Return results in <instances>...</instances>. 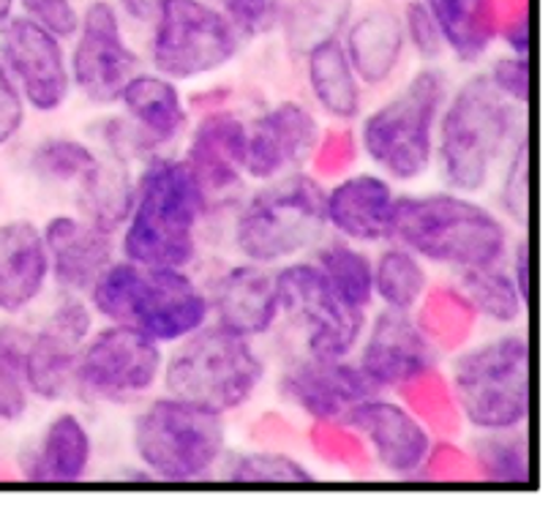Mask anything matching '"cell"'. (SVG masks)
<instances>
[{
  "label": "cell",
  "mask_w": 559,
  "mask_h": 529,
  "mask_svg": "<svg viewBox=\"0 0 559 529\" xmlns=\"http://www.w3.org/2000/svg\"><path fill=\"white\" fill-rule=\"evenodd\" d=\"M325 232V189L314 175L298 169L265 180L246 200L233 240L243 260L273 267L311 251Z\"/></svg>",
  "instance_id": "7"
},
{
  "label": "cell",
  "mask_w": 559,
  "mask_h": 529,
  "mask_svg": "<svg viewBox=\"0 0 559 529\" xmlns=\"http://www.w3.org/2000/svg\"><path fill=\"white\" fill-rule=\"evenodd\" d=\"M355 363L380 393H402L409 382L437 369V349L409 311L382 309L360 336Z\"/></svg>",
  "instance_id": "18"
},
{
  "label": "cell",
  "mask_w": 559,
  "mask_h": 529,
  "mask_svg": "<svg viewBox=\"0 0 559 529\" xmlns=\"http://www.w3.org/2000/svg\"><path fill=\"white\" fill-rule=\"evenodd\" d=\"M500 211L508 221L527 229L530 221V136L524 131L506 156V172L500 183Z\"/></svg>",
  "instance_id": "41"
},
{
  "label": "cell",
  "mask_w": 559,
  "mask_h": 529,
  "mask_svg": "<svg viewBox=\"0 0 559 529\" xmlns=\"http://www.w3.org/2000/svg\"><path fill=\"white\" fill-rule=\"evenodd\" d=\"M448 93L451 82L445 71L426 63L402 91L366 115L358 129V145L385 178L415 183L429 172Z\"/></svg>",
  "instance_id": "6"
},
{
  "label": "cell",
  "mask_w": 559,
  "mask_h": 529,
  "mask_svg": "<svg viewBox=\"0 0 559 529\" xmlns=\"http://www.w3.org/2000/svg\"><path fill=\"white\" fill-rule=\"evenodd\" d=\"M69 52L71 85L93 107L118 104L126 82L140 71V55L123 31V16L112 0H91L80 11Z\"/></svg>",
  "instance_id": "13"
},
{
  "label": "cell",
  "mask_w": 559,
  "mask_h": 529,
  "mask_svg": "<svg viewBox=\"0 0 559 529\" xmlns=\"http://www.w3.org/2000/svg\"><path fill=\"white\" fill-rule=\"evenodd\" d=\"M402 393L407 396V407L413 409L431 431L456 434L462 418H459L456 404H453L451 390H448V380H442L440 371L431 369L429 374L409 382Z\"/></svg>",
  "instance_id": "39"
},
{
  "label": "cell",
  "mask_w": 559,
  "mask_h": 529,
  "mask_svg": "<svg viewBox=\"0 0 559 529\" xmlns=\"http://www.w3.org/2000/svg\"><path fill=\"white\" fill-rule=\"evenodd\" d=\"M475 474L489 483H530L527 431H478L469 442Z\"/></svg>",
  "instance_id": "35"
},
{
  "label": "cell",
  "mask_w": 559,
  "mask_h": 529,
  "mask_svg": "<svg viewBox=\"0 0 559 529\" xmlns=\"http://www.w3.org/2000/svg\"><path fill=\"white\" fill-rule=\"evenodd\" d=\"M396 205L393 180L382 172H349L325 189L328 229L349 243L369 245L391 240Z\"/></svg>",
  "instance_id": "23"
},
{
  "label": "cell",
  "mask_w": 559,
  "mask_h": 529,
  "mask_svg": "<svg viewBox=\"0 0 559 529\" xmlns=\"http://www.w3.org/2000/svg\"><path fill=\"white\" fill-rule=\"evenodd\" d=\"M0 63L36 112H58L74 91L63 38L25 14H11L0 25Z\"/></svg>",
  "instance_id": "15"
},
{
  "label": "cell",
  "mask_w": 559,
  "mask_h": 529,
  "mask_svg": "<svg viewBox=\"0 0 559 529\" xmlns=\"http://www.w3.org/2000/svg\"><path fill=\"white\" fill-rule=\"evenodd\" d=\"M358 151L360 145L355 131L347 129V123H336L333 129H322L320 145H317L311 161L317 164L320 175H342L353 167Z\"/></svg>",
  "instance_id": "44"
},
{
  "label": "cell",
  "mask_w": 559,
  "mask_h": 529,
  "mask_svg": "<svg viewBox=\"0 0 559 529\" xmlns=\"http://www.w3.org/2000/svg\"><path fill=\"white\" fill-rule=\"evenodd\" d=\"M278 309L304 336L306 354L349 358L358 349L369 311L349 305L314 260H289L276 270Z\"/></svg>",
  "instance_id": "12"
},
{
  "label": "cell",
  "mask_w": 559,
  "mask_h": 529,
  "mask_svg": "<svg viewBox=\"0 0 559 529\" xmlns=\"http://www.w3.org/2000/svg\"><path fill=\"white\" fill-rule=\"evenodd\" d=\"M347 58L364 87H382L404 63L402 16L388 9H371L347 27L342 38Z\"/></svg>",
  "instance_id": "27"
},
{
  "label": "cell",
  "mask_w": 559,
  "mask_h": 529,
  "mask_svg": "<svg viewBox=\"0 0 559 529\" xmlns=\"http://www.w3.org/2000/svg\"><path fill=\"white\" fill-rule=\"evenodd\" d=\"M402 27L407 47L418 55L424 63H440L448 55L445 36L431 11L426 9L424 0H409L402 11Z\"/></svg>",
  "instance_id": "42"
},
{
  "label": "cell",
  "mask_w": 559,
  "mask_h": 529,
  "mask_svg": "<svg viewBox=\"0 0 559 529\" xmlns=\"http://www.w3.org/2000/svg\"><path fill=\"white\" fill-rule=\"evenodd\" d=\"M27 341H31V330L16 322L0 325V423H16L25 418L31 407Z\"/></svg>",
  "instance_id": "36"
},
{
  "label": "cell",
  "mask_w": 559,
  "mask_h": 529,
  "mask_svg": "<svg viewBox=\"0 0 559 529\" xmlns=\"http://www.w3.org/2000/svg\"><path fill=\"white\" fill-rule=\"evenodd\" d=\"M131 202H134V178L129 164L107 151V156L98 158L96 169L80 183V207L85 211L82 216L109 232H118L129 218Z\"/></svg>",
  "instance_id": "30"
},
{
  "label": "cell",
  "mask_w": 559,
  "mask_h": 529,
  "mask_svg": "<svg viewBox=\"0 0 559 529\" xmlns=\"http://www.w3.org/2000/svg\"><path fill=\"white\" fill-rule=\"evenodd\" d=\"M240 41L222 11L207 0H169L151 25V65L175 82L200 80L227 69Z\"/></svg>",
  "instance_id": "10"
},
{
  "label": "cell",
  "mask_w": 559,
  "mask_h": 529,
  "mask_svg": "<svg viewBox=\"0 0 559 529\" xmlns=\"http://www.w3.org/2000/svg\"><path fill=\"white\" fill-rule=\"evenodd\" d=\"M282 393L314 423H342L349 409L380 390L349 358L306 354L287 365L282 374Z\"/></svg>",
  "instance_id": "20"
},
{
  "label": "cell",
  "mask_w": 559,
  "mask_h": 529,
  "mask_svg": "<svg viewBox=\"0 0 559 529\" xmlns=\"http://www.w3.org/2000/svg\"><path fill=\"white\" fill-rule=\"evenodd\" d=\"M96 311L80 294H69L27 341V387L38 401L74 396V374Z\"/></svg>",
  "instance_id": "16"
},
{
  "label": "cell",
  "mask_w": 559,
  "mask_h": 529,
  "mask_svg": "<svg viewBox=\"0 0 559 529\" xmlns=\"http://www.w3.org/2000/svg\"><path fill=\"white\" fill-rule=\"evenodd\" d=\"M519 109L484 71L448 93L435 142V161L448 189L473 196L489 189L513 142L527 131Z\"/></svg>",
  "instance_id": "1"
},
{
  "label": "cell",
  "mask_w": 559,
  "mask_h": 529,
  "mask_svg": "<svg viewBox=\"0 0 559 529\" xmlns=\"http://www.w3.org/2000/svg\"><path fill=\"white\" fill-rule=\"evenodd\" d=\"M347 20V0H300L293 11H282V22L287 25L293 44L322 41L328 36H338Z\"/></svg>",
  "instance_id": "40"
},
{
  "label": "cell",
  "mask_w": 559,
  "mask_h": 529,
  "mask_svg": "<svg viewBox=\"0 0 559 529\" xmlns=\"http://www.w3.org/2000/svg\"><path fill=\"white\" fill-rule=\"evenodd\" d=\"M338 425H347L353 434H358L374 461L396 478L418 474L435 447L429 425L413 409L396 398H388L385 393L364 398L358 407L344 414Z\"/></svg>",
  "instance_id": "17"
},
{
  "label": "cell",
  "mask_w": 559,
  "mask_h": 529,
  "mask_svg": "<svg viewBox=\"0 0 559 529\" xmlns=\"http://www.w3.org/2000/svg\"><path fill=\"white\" fill-rule=\"evenodd\" d=\"M87 303L107 322L136 327L158 344H175L202 327L211 300L186 267L115 260L87 292Z\"/></svg>",
  "instance_id": "4"
},
{
  "label": "cell",
  "mask_w": 559,
  "mask_h": 529,
  "mask_svg": "<svg viewBox=\"0 0 559 529\" xmlns=\"http://www.w3.org/2000/svg\"><path fill=\"white\" fill-rule=\"evenodd\" d=\"M448 390L475 431L524 429L530 420V341L524 333L467 347L451 365Z\"/></svg>",
  "instance_id": "8"
},
{
  "label": "cell",
  "mask_w": 559,
  "mask_h": 529,
  "mask_svg": "<svg viewBox=\"0 0 559 529\" xmlns=\"http://www.w3.org/2000/svg\"><path fill=\"white\" fill-rule=\"evenodd\" d=\"M265 380V360L251 338L205 322L175 341L164 358L162 385L167 396L227 418L254 398Z\"/></svg>",
  "instance_id": "5"
},
{
  "label": "cell",
  "mask_w": 559,
  "mask_h": 529,
  "mask_svg": "<svg viewBox=\"0 0 559 529\" xmlns=\"http://www.w3.org/2000/svg\"><path fill=\"white\" fill-rule=\"evenodd\" d=\"M418 327L437 352H456L475 327V311L456 287H429L418 303Z\"/></svg>",
  "instance_id": "34"
},
{
  "label": "cell",
  "mask_w": 559,
  "mask_h": 529,
  "mask_svg": "<svg viewBox=\"0 0 559 529\" xmlns=\"http://www.w3.org/2000/svg\"><path fill=\"white\" fill-rule=\"evenodd\" d=\"M25 112L27 104L22 98L20 87L11 80L5 65L0 63V147H5L20 136L22 125H25Z\"/></svg>",
  "instance_id": "47"
},
{
  "label": "cell",
  "mask_w": 559,
  "mask_h": 529,
  "mask_svg": "<svg viewBox=\"0 0 559 529\" xmlns=\"http://www.w3.org/2000/svg\"><path fill=\"white\" fill-rule=\"evenodd\" d=\"M169 0H118V11L123 20H131L134 25L151 27L153 20L162 14V9Z\"/></svg>",
  "instance_id": "49"
},
{
  "label": "cell",
  "mask_w": 559,
  "mask_h": 529,
  "mask_svg": "<svg viewBox=\"0 0 559 529\" xmlns=\"http://www.w3.org/2000/svg\"><path fill=\"white\" fill-rule=\"evenodd\" d=\"M429 287V267L407 245L391 240L374 260V298L382 300V309L413 314Z\"/></svg>",
  "instance_id": "31"
},
{
  "label": "cell",
  "mask_w": 559,
  "mask_h": 529,
  "mask_svg": "<svg viewBox=\"0 0 559 529\" xmlns=\"http://www.w3.org/2000/svg\"><path fill=\"white\" fill-rule=\"evenodd\" d=\"M445 36L448 52L462 63H478L497 41L500 0H424Z\"/></svg>",
  "instance_id": "29"
},
{
  "label": "cell",
  "mask_w": 559,
  "mask_h": 529,
  "mask_svg": "<svg viewBox=\"0 0 559 529\" xmlns=\"http://www.w3.org/2000/svg\"><path fill=\"white\" fill-rule=\"evenodd\" d=\"M224 478L233 483H314L317 474L284 450L235 453L224 467Z\"/></svg>",
  "instance_id": "38"
},
{
  "label": "cell",
  "mask_w": 559,
  "mask_h": 529,
  "mask_svg": "<svg viewBox=\"0 0 559 529\" xmlns=\"http://www.w3.org/2000/svg\"><path fill=\"white\" fill-rule=\"evenodd\" d=\"M391 240L407 245L424 262L469 270L506 262L511 229L500 213L462 191L396 194Z\"/></svg>",
  "instance_id": "3"
},
{
  "label": "cell",
  "mask_w": 559,
  "mask_h": 529,
  "mask_svg": "<svg viewBox=\"0 0 559 529\" xmlns=\"http://www.w3.org/2000/svg\"><path fill=\"white\" fill-rule=\"evenodd\" d=\"M456 289L467 298L475 314L497 325H516L527 314V300L519 292L506 262L459 270Z\"/></svg>",
  "instance_id": "32"
},
{
  "label": "cell",
  "mask_w": 559,
  "mask_h": 529,
  "mask_svg": "<svg viewBox=\"0 0 559 529\" xmlns=\"http://www.w3.org/2000/svg\"><path fill=\"white\" fill-rule=\"evenodd\" d=\"M311 260L320 265L328 281L349 305L369 311L374 303V260L358 243L336 238L328 243H317Z\"/></svg>",
  "instance_id": "33"
},
{
  "label": "cell",
  "mask_w": 559,
  "mask_h": 529,
  "mask_svg": "<svg viewBox=\"0 0 559 529\" xmlns=\"http://www.w3.org/2000/svg\"><path fill=\"white\" fill-rule=\"evenodd\" d=\"M506 260H508V270H511L519 292H522L524 300L530 303V238H527V229H522V235H519L516 243H511Z\"/></svg>",
  "instance_id": "48"
},
{
  "label": "cell",
  "mask_w": 559,
  "mask_h": 529,
  "mask_svg": "<svg viewBox=\"0 0 559 529\" xmlns=\"http://www.w3.org/2000/svg\"><path fill=\"white\" fill-rule=\"evenodd\" d=\"M322 123L306 104L278 101L246 123V178L265 183L298 172L320 145Z\"/></svg>",
  "instance_id": "19"
},
{
  "label": "cell",
  "mask_w": 559,
  "mask_h": 529,
  "mask_svg": "<svg viewBox=\"0 0 559 529\" xmlns=\"http://www.w3.org/2000/svg\"><path fill=\"white\" fill-rule=\"evenodd\" d=\"M49 281V256L41 227L27 218L0 224V311L9 316L31 309Z\"/></svg>",
  "instance_id": "25"
},
{
  "label": "cell",
  "mask_w": 559,
  "mask_h": 529,
  "mask_svg": "<svg viewBox=\"0 0 559 529\" xmlns=\"http://www.w3.org/2000/svg\"><path fill=\"white\" fill-rule=\"evenodd\" d=\"M164 344L136 327L109 325L87 336L74 374V396L87 404H123L147 396L162 382Z\"/></svg>",
  "instance_id": "11"
},
{
  "label": "cell",
  "mask_w": 559,
  "mask_h": 529,
  "mask_svg": "<svg viewBox=\"0 0 559 529\" xmlns=\"http://www.w3.org/2000/svg\"><path fill=\"white\" fill-rule=\"evenodd\" d=\"M207 300L218 325L246 338L265 336L282 316L276 270L260 262L246 260L229 267Z\"/></svg>",
  "instance_id": "24"
},
{
  "label": "cell",
  "mask_w": 559,
  "mask_h": 529,
  "mask_svg": "<svg viewBox=\"0 0 559 529\" xmlns=\"http://www.w3.org/2000/svg\"><path fill=\"white\" fill-rule=\"evenodd\" d=\"M131 447L151 478L194 483L207 478L227 456V425L222 414L164 393L136 412Z\"/></svg>",
  "instance_id": "9"
},
{
  "label": "cell",
  "mask_w": 559,
  "mask_h": 529,
  "mask_svg": "<svg viewBox=\"0 0 559 529\" xmlns=\"http://www.w3.org/2000/svg\"><path fill=\"white\" fill-rule=\"evenodd\" d=\"M102 153L87 142L71 140V136H52L33 147L31 169L41 178L55 183H76L80 185L87 175L96 169Z\"/></svg>",
  "instance_id": "37"
},
{
  "label": "cell",
  "mask_w": 559,
  "mask_h": 529,
  "mask_svg": "<svg viewBox=\"0 0 559 529\" xmlns=\"http://www.w3.org/2000/svg\"><path fill=\"white\" fill-rule=\"evenodd\" d=\"M491 85L502 93L516 107H527L530 104V55L508 52L491 63L486 71Z\"/></svg>",
  "instance_id": "45"
},
{
  "label": "cell",
  "mask_w": 559,
  "mask_h": 529,
  "mask_svg": "<svg viewBox=\"0 0 559 529\" xmlns=\"http://www.w3.org/2000/svg\"><path fill=\"white\" fill-rule=\"evenodd\" d=\"M14 5H16V0H0V25H3L11 14H14Z\"/></svg>",
  "instance_id": "50"
},
{
  "label": "cell",
  "mask_w": 559,
  "mask_h": 529,
  "mask_svg": "<svg viewBox=\"0 0 559 529\" xmlns=\"http://www.w3.org/2000/svg\"><path fill=\"white\" fill-rule=\"evenodd\" d=\"M118 104H123V118L109 120L104 129L107 151L115 156H156L158 147L173 145L189 129L191 109L180 93L178 82L158 71H136L126 82Z\"/></svg>",
  "instance_id": "14"
},
{
  "label": "cell",
  "mask_w": 559,
  "mask_h": 529,
  "mask_svg": "<svg viewBox=\"0 0 559 529\" xmlns=\"http://www.w3.org/2000/svg\"><path fill=\"white\" fill-rule=\"evenodd\" d=\"M93 461V436L76 412H58L22 447L20 472L31 483H80Z\"/></svg>",
  "instance_id": "26"
},
{
  "label": "cell",
  "mask_w": 559,
  "mask_h": 529,
  "mask_svg": "<svg viewBox=\"0 0 559 529\" xmlns=\"http://www.w3.org/2000/svg\"><path fill=\"white\" fill-rule=\"evenodd\" d=\"M211 211L183 156H151L134 180L123 224V256L142 265L189 267L200 249V224Z\"/></svg>",
  "instance_id": "2"
},
{
  "label": "cell",
  "mask_w": 559,
  "mask_h": 529,
  "mask_svg": "<svg viewBox=\"0 0 559 529\" xmlns=\"http://www.w3.org/2000/svg\"><path fill=\"white\" fill-rule=\"evenodd\" d=\"M306 82L317 107L336 123H353L364 109V85L347 58L342 36H328L306 49Z\"/></svg>",
  "instance_id": "28"
},
{
  "label": "cell",
  "mask_w": 559,
  "mask_h": 529,
  "mask_svg": "<svg viewBox=\"0 0 559 529\" xmlns=\"http://www.w3.org/2000/svg\"><path fill=\"white\" fill-rule=\"evenodd\" d=\"M49 256V278L69 294H87L115 262V232L85 216L60 213L41 227Z\"/></svg>",
  "instance_id": "21"
},
{
  "label": "cell",
  "mask_w": 559,
  "mask_h": 529,
  "mask_svg": "<svg viewBox=\"0 0 559 529\" xmlns=\"http://www.w3.org/2000/svg\"><path fill=\"white\" fill-rule=\"evenodd\" d=\"M22 14L31 16L33 22L47 27L58 38H71L80 25V9L74 0H16Z\"/></svg>",
  "instance_id": "46"
},
{
  "label": "cell",
  "mask_w": 559,
  "mask_h": 529,
  "mask_svg": "<svg viewBox=\"0 0 559 529\" xmlns=\"http://www.w3.org/2000/svg\"><path fill=\"white\" fill-rule=\"evenodd\" d=\"M183 161L207 202L233 194L246 178V120L229 109H207L191 129Z\"/></svg>",
  "instance_id": "22"
},
{
  "label": "cell",
  "mask_w": 559,
  "mask_h": 529,
  "mask_svg": "<svg viewBox=\"0 0 559 529\" xmlns=\"http://www.w3.org/2000/svg\"><path fill=\"white\" fill-rule=\"evenodd\" d=\"M216 11H222L240 38H262L282 22V3L278 0H207Z\"/></svg>",
  "instance_id": "43"
}]
</instances>
